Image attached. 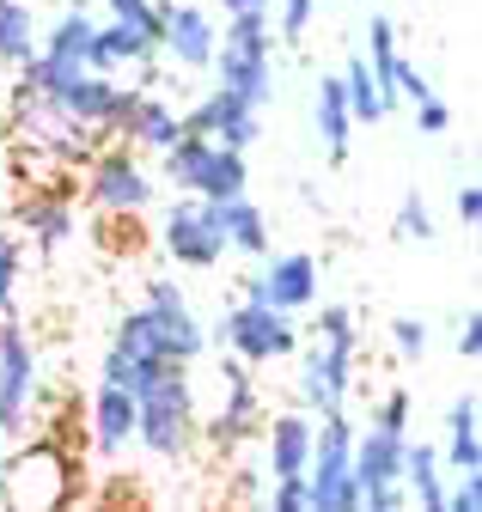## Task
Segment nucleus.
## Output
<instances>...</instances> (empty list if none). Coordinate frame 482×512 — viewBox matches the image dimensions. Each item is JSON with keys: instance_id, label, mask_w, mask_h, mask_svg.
I'll return each mask as SVG.
<instances>
[{"instance_id": "5701e85b", "label": "nucleus", "mask_w": 482, "mask_h": 512, "mask_svg": "<svg viewBox=\"0 0 482 512\" xmlns=\"http://www.w3.org/2000/svg\"><path fill=\"white\" fill-rule=\"evenodd\" d=\"M403 445H409V433H397V427L354 433V482H360V494L385 488V482H403Z\"/></svg>"}, {"instance_id": "a211bd4d", "label": "nucleus", "mask_w": 482, "mask_h": 512, "mask_svg": "<svg viewBox=\"0 0 482 512\" xmlns=\"http://www.w3.org/2000/svg\"><path fill=\"white\" fill-rule=\"evenodd\" d=\"M116 135H123V147H135L147 159V153H165L177 135H184V116H177V104L159 86H135L123 122H116Z\"/></svg>"}, {"instance_id": "dca6fc26", "label": "nucleus", "mask_w": 482, "mask_h": 512, "mask_svg": "<svg viewBox=\"0 0 482 512\" xmlns=\"http://www.w3.org/2000/svg\"><path fill=\"white\" fill-rule=\"evenodd\" d=\"M141 305H153V317L165 324V342H171V360H177V366H196V360L208 354V324L196 317L190 293L177 287L171 275L141 281Z\"/></svg>"}, {"instance_id": "f257e3e1", "label": "nucleus", "mask_w": 482, "mask_h": 512, "mask_svg": "<svg viewBox=\"0 0 482 512\" xmlns=\"http://www.w3.org/2000/svg\"><path fill=\"white\" fill-rule=\"evenodd\" d=\"M196 384L190 366H159L135 384V445L159 464H184L196 452Z\"/></svg>"}, {"instance_id": "a19ab883", "label": "nucleus", "mask_w": 482, "mask_h": 512, "mask_svg": "<svg viewBox=\"0 0 482 512\" xmlns=\"http://www.w3.org/2000/svg\"><path fill=\"white\" fill-rule=\"evenodd\" d=\"M226 500H238V506H263V470L238 464V470L226 476Z\"/></svg>"}, {"instance_id": "1a4fd4ad", "label": "nucleus", "mask_w": 482, "mask_h": 512, "mask_svg": "<svg viewBox=\"0 0 482 512\" xmlns=\"http://www.w3.org/2000/svg\"><path fill=\"white\" fill-rule=\"evenodd\" d=\"M37 403H43L37 348H31L19 317H0V433L25 439L37 427Z\"/></svg>"}, {"instance_id": "412c9836", "label": "nucleus", "mask_w": 482, "mask_h": 512, "mask_svg": "<svg viewBox=\"0 0 482 512\" xmlns=\"http://www.w3.org/2000/svg\"><path fill=\"white\" fill-rule=\"evenodd\" d=\"M263 476H306L312 458V415L306 409H281L263 421Z\"/></svg>"}, {"instance_id": "f8f14e48", "label": "nucleus", "mask_w": 482, "mask_h": 512, "mask_svg": "<svg viewBox=\"0 0 482 512\" xmlns=\"http://www.w3.org/2000/svg\"><path fill=\"white\" fill-rule=\"evenodd\" d=\"M49 98L62 104L74 122H86L92 135H116V122H123V110H129V98H135V86L123 80V74H98V68H74V74H62L49 86Z\"/></svg>"}, {"instance_id": "aec40b11", "label": "nucleus", "mask_w": 482, "mask_h": 512, "mask_svg": "<svg viewBox=\"0 0 482 512\" xmlns=\"http://www.w3.org/2000/svg\"><path fill=\"white\" fill-rule=\"evenodd\" d=\"M147 61H159V43L147 31H135L123 19H98L92 25L86 68H98V74H135V68H147Z\"/></svg>"}, {"instance_id": "7ed1b4c3", "label": "nucleus", "mask_w": 482, "mask_h": 512, "mask_svg": "<svg viewBox=\"0 0 482 512\" xmlns=\"http://www.w3.org/2000/svg\"><path fill=\"white\" fill-rule=\"evenodd\" d=\"M208 68H214V86L269 110L275 104V25H269V13H232L220 25Z\"/></svg>"}, {"instance_id": "09e8293b", "label": "nucleus", "mask_w": 482, "mask_h": 512, "mask_svg": "<svg viewBox=\"0 0 482 512\" xmlns=\"http://www.w3.org/2000/svg\"><path fill=\"white\" fill-rule=\"evenodd\" d=\"M7 86H13V68H7V61H0V104H7Z\"/></svg>"}, {"instance_id": "f704fd0d", "label": "nucleus", "mask_w": 482, "mask_h": 512, "mask_svg": "<svg viewBox=\"0 0 482 512\" xmlns=\"http://www.w3.org/2000/svg\"><path fill=\"white\" fill-rule=\"evenodd\" d=\"M275 31H281V43H306V31H312V19H318V0H275Z\"/></svg>"}, {"instance_id": "2eb2a0df", "label": "nucleus", "mask_w": 482, "mask_h": 512, "mask_svg": "<svg viewBox=\"0 0 482 512\" xmlns=\"http://www.w3.org/2000/svg\"><path fill=\"white\" fill-rule=\"evenodd\" d=\"M177 116H184V135H208V141H220L232 153H251L263 141V110L245 104V98H232L226 86L202 92L190 110H177Z\"/></svg>"}, {"instance_id": "49530a36", "label": "nucleus", "mask_w": 482, "mask_h": 512, "mask_svg": "<svg viewBox=\"0 0 482 512\" xmlns=\"http://www.w3.org/2000/svg\"><path fill=\"white\" fill-rule=\"evenodd\" d=\"M360 506H367V512H403L409 494H403V482H385V488H367V494H360Z\"/></svg>"}, {"instance_id": "4468645a", "label": "nucleus", "mask_w": 482, "mask_h": 512, "mask_svg": "<svg viewBox=\"0 0 482 512\" xmlns=\"http://www.w3.org/2000/svg\"><path fill=\"white\" fill-rule=\"evenodd\" d=\"M220 25L202 0H159V55H171L184 74H208Z\"/></svg>"}, {"instance_id": "79ce46f5", "label": "nucleus", "mask_w": 482, "mask_h": 512, "mask_svg": "<svg viewBox=\"0 0 482 512\" xmlns=\"http://www.w3.org/2000/svg\"><path fill=\"white\" fill-rule=\"evenodd\" d=\"M452 214H458V226H464V232H476V226H482V189H476L470 177L452 189Z\"/></svg>"}, {"instance_id": "6e6552de", "label": "nucleus", "mask_w": 482, "mask_h": 512, "mask_svg": "<svg viewBox=\"0 0 482 512\" xmlns=\"http://www.w3.org/2000/svg\"><path fill=\"white\" fill-rule=\"evenodd\" d=\"M208 342H220L226 354H238L245 366H275V360H293L299 354V324L275 305H257V299H232L220 311V324L208 330Z\"/></svg>"}, {"instance_id": "a18cd8bd", "label": "nucleus", "mask_w": 482, "mask_h": 512, "mask_svg": "<svg viewBox=\"0 0 482 512\" xmlns=\"http://www.w3.org/2000/svg\"><path fill=\"white\" fill-rule=\"evenodd\" d=\"M452 348H458L464 360H476V354H482V311H476V305L458 317V336H452Z\"/></svg>"}, {"instance_id": "58836bf2", "label": "nucleus", "mask_w": 482, "mask_h": 512, "mask_svg": "<svg viewBox=\"0 0 482 512\" xmlns=\"http://www.w3.org/2000/svg\"><path fill=\"white\" fill-rule=\"evenodd\" d=\"M409 415H415L409 384H391V391L373 403V427H397V433H409Z\"/></svg>"}, {"instance_id": "20e7f679", "label": "nucleus", "mask_w": 482, "mask_h": 512, "mask_svg": "<svg viewBox=\"0 0 482 512\" xmlns=\"http://www.w3.org/2000/svg\"><path fill=\"white\" fill-rule=\"evenodd\" d=\"M80 202L104 220H141L159 202V177L141 165L135 147L98 141V153L80 165Z\"/></svg>"}, {"instance_id": "c03bdc74", "label": "nucleus", "mask_w": 482, "mask_h": 512, "mask_svg": "<svg viewBox=\"0 0 482 512\" xmlns=\"http://www.w3.org/2000/svg\"><path fill=\"white\" fill-rule=\"evenodd\" d=\"M104 384H123V391H135V384H141V366H135L123 348H104Z\"/></svg>"}, {"instance_id": "c756f323", "label": "nucleus", "mask_w": 482, "mask_h": 512, "mask_svg": "<svg viewBox=\"0 0 482 512\" xmlns=\"http://www.w3.org/2000/svg\"><path fill=\"white\" fill-rule=\"evenodd\" d=\"M37 55V19L25 0H0V61L7 68H25V61Z\"/></svg>"}, {"instance_id": "b1692460", "label": "nucleus", "mask_w": 482, "mask_h": 512, "mask_svg": "<svg viewBox=\"0 0 482 512\" xmlns=\"http://www.w3.org/2000/svg\"><path fill=\"white\" fill-rule=\"evenodd\" d=\"M110 348H123V354L141 366V378L159 372V366H177V360H171V342H165V324L153 317V305H129L123 317H116Z\"/></svg>"}, {"instance_id": "f3484780", "label": "nucleus", "mask_w": 482, "mask_h": 512, "mask_svg": "<svg viewBox=\"0 0 482 512\" xmlns=\"http://www.w3.org/2000/svg\"><path fill=\"white\" fill-rule=\"evenodd\" d=\"M354 397V354H336V348H306L299 342V409L306 415H336L348 409Z\"/></svg>"}, {"instance_id": "39448f33", "label": "nucleus", "mask_w": 482, "mask_h": 512, "mask_svg": "<svg viewBox=\"0 0 482 512\" xmlns=\"http://www.w3.org/2000/svg\"><path fill=\"white\" fill-rule=\"evenodd\" d=\"M159 171L171 189H184V196H202V202H226L238 189H251V165L245 153H232L208 135H177L165 153H159Z\"/></svg>"}, {"instance_id": "e433bc0d", "label": "nucleus", "mask_w": 482, "mask_h": 512, "mask_svg": "<svg viewBox=\"0 0 482 512\" xmlns=\"http://www.w3.org/2000/svg\"><path fill=\"white\" fill-rule=\"evenodd\" d=\"M428 317H391V354L397 360H421L428 354Z\"/></svg>"}, {"instance_id": "473e14b6", "label": "nucleus", "mask_w": 482, "mask_h": 512, "mask_svg": "<svg viewBox=\"0 0 482 512\" xmlns=\"http://www.w3.org/2000/svg\"><path fill=\"white\" fill-rule=\"evenodd\" d=\"M397 238L403 244H428L434 238V208L421 189H403V202H397Z\"/></svg>"}, {"instance_id": "de8ad7c7", "label": "nucleus", "mask_w": 482, "mask_h": 512, "mask_svg": "<svg viewBox=\"0 0 482 512\" xmlns=\"http://www.w3.org/2000/svg\"><path fill=\"white\" fill-rule=\"evenodd\" d=\"M275 7V0H220V13L232 19V13H269Z\"/></svg>"}, {"instance_id": "2f4dec72", "label": "nucleus", "mask_w": 482, "mask_h": 512, "mask_svg": "<svg viewBox=\"0 0 482 512\" xmlns=\"http://www.w3.org/2000/svg\"><path fill=\"white\" fill-rule=\"evenodd\" d=\"M312 311H318V342L360 360V311L342 305V299H336V305H312Z\"/></svg>"}, {"instance_id": "ddd939ff", "label": "nucleus", "mask_w": 482, "mask_h": 512, "mask_svg": "<svg viewBox=\"0 0 482 512\" xmlns=\"http://www.w3.org/2000/svg\"><path fill=\"white\" fill-rule=\"evenodd\" d=\"M13 226L43 250V256H62L80 232V202H74V189L68 177H49V183H31V196L13 202Z\"/></svg>"}, {"instance_id": "bb28decb", "label": "nucleus", "mask_w": 482, "mask_h": 512, "mask_svg": "<svg viewBox=\"0 0 482 512\" xmlns=\"http://www.w3.org/2000/svg\"><path fill=\"white\" fill-rule=\"evenodd\" d=\"M440 464L446 476L458 470H482V445H476V391L446 403V445H440Z\"/></svg>"}, {"instance_id": "9d476101", "label": "nucleus", "mask_w": 482, "mask_h": 512, "mask_svg": "<svg viewBox=\"0 0 482 512\" xmlns=\"http://www.w3.org/2000/svg\"><path fill=\"white\" fill-rule=\"evenodd\" d=\"M159 250L171 256L177 269H220V256H226V232H220V214L214 202L202 196H184L177 189V202L159 214Z\"/></svg>"}, {"instance_id": "c9c22d12", "label": "nucleus", "mask_w": 482, "mask_h": 512, "mask_svg": "<svg viewBox=\"0 0 482 512\" xmlns=\"http://www.w3.org/2000/svg\"><path fill=\"white\" fill-rule=\"evenodd\" d=\"M98 7H104V19H123L159 43V0H98Z\"/></svg>"}, {"instance_id": "4be33fe9", "label": "nucleus", "mask_w": 482, "mask_h": 512, "mask_svg": "<svg viewBox=\"0 0 482 512\" xmlns=\"http://www.w3.org/2000/svg\"><path fill=\"white\" fill-rule=\"evenodd\" d=\"M92 25H98V13L86 7V0H68V7L49 19V31H37V55L49 61V68H86Z\"/></svg>"}, {"instance_id": "f03ea898", "label": "nucleus", "mask_w": 482, "mask_h": 512, "mask_svg": "<svg viewBox=\"0 0 482 512\" xmlns=\"http://www.w3.org/2000/svg\"><path fill=\"white\" fill-rule=\"evenodd\" d=\"M13 445L19 452L0 458V506H13V512H62L80 494V458L68 452V439L25 433Z\"/></svg>"}, {"instance_id": "0eeeda50", "label": "nucleus", "mask_w": 482, "mask_h": 512, "mask_svg": "<svg viewBox=\"0 0 482 512\" xmlns=\"http://www.w3.org/2000/svg\"><path fill=\"white\" fill-rule=\"evenodd\" d=\"M306 494L312 512H360V482H354V427L348 409L312 421V458H306Z\"/></svg>"}, {"instance_id": "423d86ee", "label": "nucleus", "mask_w": 482, "mask_h": 512, "mask_svg": "<svg viewBox=\"0 0 482 512\" xmlns=\"http://www.w3.org/2000/svg\"><path fill=\"white\" fill-rule=\"evenodd\" d=\"M263 433V391H257V366H245L238 354L220 360V397L208 415H196V439L208 452L232 458L238 445H251Z\"/></svg>"}, {"instance_id": "7c9ffc66", "label": "nucleus", "mask_w": 482, "mask_h": 512, "mask_svg": "<svg viewBox=\"0 0 482 512\" xmlns=\"http://www.w3.org/2000/svg\"><path fill=\"white\" fill-rule=\"evenodd\" d=\"M360 55H367V68H373L379 92L391 98V80H397V61H403V49H397V25H391L385 13H373V19H367V49H360ZM391 104H397V98H391Z\"/></svg>"}, {"instance_id": "ea45409f", "label": "nucleus", "mask_w": 482, "mask_h": 512, "mask_svg": "<svg viewBox=\"0 0 482 512\" xmlns=\"http://www.w3.org/2000/svg\"><path fill=\"white\" fill-rule=\"evenodd\" d=\"M391 98H397V104H421V98H434V80L403 55V61H397V80H391Z\"/></svg>"}, {"instance_id": "6ab92c4d", "label": "nucleus", "mask_w": 482, "mask_h": 512, "mask_svg": "<svg viewBox=\"0 0 482 512\" xmlns=\"http://www.w3.org/2000/svg\"><path fill=\"white\" fill-rule=\"evenodd\" d=\"M86 445L98 458H123L129 452V445H135V391L98 378V391L86 403Z\"/></svg>"}, {"instance_id": "cd10ccee", "label": "nucleus", "mask_w": 482, "mask_h": 512, "mask_svg": "<svg viewBox=\"0 0 482 512\" xmlns=\"http://www.w3.org/2000/svg\"><path fill=\"white\" fill-rule=\"evenodd\" d=\"M312 122H318V141H324V153L342 165V159H348V147H354V116H348V98H342V80H336V74H324V80H318Z\"/></svg>"}, {"instance_id": "a878e982", "label": "nucleus", "mask_w": 482, "mask_h": 512, "mask_svg": "<svg viewBox=\"0 0 482 512\" xmlns=\"http://www.w3.org/2000/svg\"><path fill=\"white\" fill-rule=\"evenodd\" d=\"M214 214H220V232H226V250H245V256H269V214L251 202V189H238V196H226V202H214Z\"/></svg>"}, {"instance_id": "393cba45", "label": "nucleus", "mask_w": 482, "mask_h": 512, "mask_svg": "<svg viewBox=\"0 0 482 512\" xmlns=\"http://www.w3.org/2000/svg\"><path fill=\"white\" fill-rule=\"evenodd\" d=\"M403 494L421 512H446V464H440V445H428V439H409L403 445Z\"/></svg>"}, {"instance_id": "9b49d317", "label": "nucleus", "mask_w": 482, "mask_h": 512, "mask_svg": "<svg viewBox=\"0 0 482 512\" xmlns=\"http://www.w3.org/2000/svg\"><path fill=\"white\" fill-rule=\"evenodd\" d=\"M318 287H324V263L312 250H269L263 269L238 281V299H257V305H275V311L299 317V311L318 305Z\"/></svg>"}, {"instance_id": "4c0bfd02", "label": "nucleus", "mask_w": 482, "mask_h": 512, "mask_svg": "<svg viewBox=\"0 0 482 512\" xmlns=\"http://www.w3.org/2000/svg\"><path fill=\"white\" fill-rule=\"evenodd\" d=\"M263 506H269V512H312L306 476H269V488H263Z\"/></svg>"}, {"instance_id": "72a5a7b5", "label": "nucleus", "mask_w": 482, "mask_h": 512, "mask_svg": "<svg viewBox=\"0 0 482 512\" xmlns=\"http://www.w3.org/2000/svg\"><path fill=\"white\" fill-rule=\"evenodd\" d=\"M19 275H25V244L0 226V317H13V299H19Z\"/></svg>"}, {"instance_id": "37998d69", "label": "nucleus", "mask_w": 482, "mask_h": 512, "mask_svg": "<svg viewBox=\"0 0 482 512\" xmlns=\"http://www.w3.org/2000/svg\"><path fill=\"white\" fill-rule=\"evenodd\" d=\"M409 110H415V128H421V135H446V128H452V104H440V92L421 98V104H409Z\"/></svg>"}, {"instance_id": "c85d7f7f", "label": "nucleus", "mask_w": 482, "mask_h": 512, "mask_svg": "<svg viewBox=\"0 0 482 512\" xmlns=\"http://www.w3.org/2000/svg\"><path fill=\"white\" fill-rule=\"evenodd\" d=\"M342 98H348V116H354V128H379L385 116H391V98L379 92V80H373V68H367V55H348L342 61Z\"/></svg>"}]
</instances>
